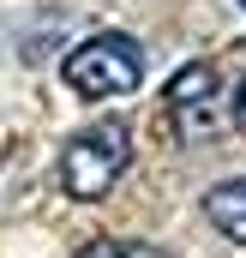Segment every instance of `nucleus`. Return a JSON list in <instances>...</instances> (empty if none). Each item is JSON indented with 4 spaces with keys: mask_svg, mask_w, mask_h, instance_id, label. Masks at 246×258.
<instances>
[{
    "mask_svg": "<svg viewBox=\"0 0 246 258\" xmlns=\"http://www.w3.org/2000/svg\"><path fill=\"white\" fill-rule=\"evenodd\" d=\"M132 162V132L120 120H96V126L72 132L60 150V192L78 204H96V198L114 192V180Z\"/></svg>",
    "mask_w": 246,
    "mask_h": 258,
    "instance_id": "obj_1",
    "label": "nucleus"
},
{
    "mask_svg": "<svg viewBox=\"0 0 246 258\" xmlns=\"http://www.w3.org/2000/svg\"><path fill=\"white\" fill-rule=\"evenodd\" d=\"M60 78H66V90L84 96V102L126 96V90H138V78H144V48H138L132 36H120V30L84 36V42L60 60Z\"/></svg>",
    "mask_w": 246,
    "mask_h": 258,
    "instance_id": "obj_2",
    "label": "nucleus"
},
{
    "mask_svg": "<svg viewBox=\"0 0 246 258\" xmlns=\"http://www.w3.org/2000/svg\"><path fill=\"white\" fill-rule=\"evenodd\" d=\"M204 216H210V228H216L222 240L246 246V174H240V180L210 186V192H204Z\"/></svg>",
    "mask_w": 246,
    "mask_h": 258,
    "instance_id": "obj_3",
    "label": "nucleus"
},
{
    "mask_svg": "<svg viewBox=\"0 0 246 258\" xmlns=\"http://www.w3.org/2000/svg\"><path fill=\"white\" fill-rule=\"evenodd\" d=\"M210 96H216V66H180V72L168 78V108H174V114H186L192 102L204 108Z\"/></svg>",
    "mask_w": 246,
    "mask_h": 258,
    "instance_id": "obj_4",
    "label": "nucleus"
},
{
    "mask_svg": "<svg viewBox=\"0 0 246 258\" xmlns=\"http://www.w3.org/2000/svg\"><path fill=\"white\" fill-rule=\"evenodd\" d=\"M78 258H168V252L150 240H90V246H78Z\"/></svg>",
    "mask_w": 246,
    "mask_h": 258,
    "instance_id": "obj_5",
    "label": "nucleus"
},
{
    "mask_svg": "<svg viewBox=\"0 0 246 258\" xmlns=\"http://www.w3.org/2000/svg\"><path fill=\"white\" fill-rule=\"evenodd\" d=\"M234 120H240V132H246V84H240V96H234Z\"/></svg>",
    "mask_w": 246,
    "mask_h": 258,
    "instance_id": "obj_6",
    "label": "nucleus"
},
{
    "mask_svg": "<svg viewBox=\"0 0 246 258\" xmlns=\"http://www.w3.org/2000/svg\"><path fill=\"white\" fill-rule=\"evenodd\" d=\"M234 6H246V0H234Z\"/></svg>",
    "mask_w": 246,
    "mask_h": 258,
    "instance_id": "obj_7",
    "label": "nucleus"
}]
</instances>
